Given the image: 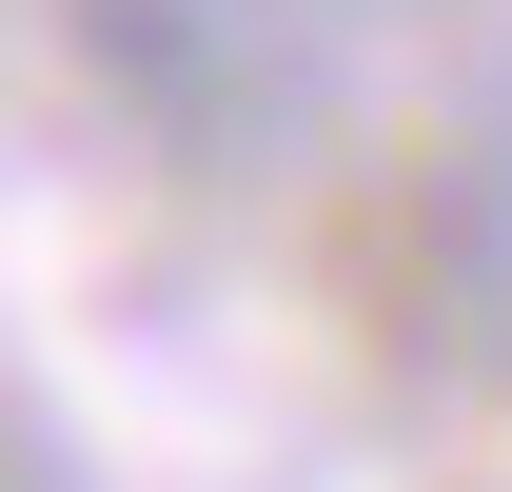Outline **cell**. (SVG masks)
<instances>
[]
</instances>
